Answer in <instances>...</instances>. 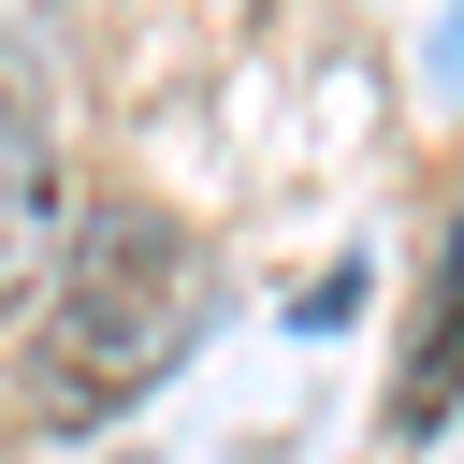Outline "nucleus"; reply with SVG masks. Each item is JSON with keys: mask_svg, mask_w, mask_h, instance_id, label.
Masks as SVG:
<instances>
[{"mask_svg": "<svg viewBox=\"0 0 464 464\" xmlns=\"http://www.w3.org/2000/svg\"><path fill=\"white\" fill-rule=\"evenodd\" d=\"M188 334H203V246H188V218L87 203L72 218V261L44 290V348H29L44 377H29V406L58 435H102L116 406H145L188 362Z\"/></svg>", "mask_w": 464, "mask_h": 464, "instance_id": "obj_1", "label": "nucleus"}, {"mask_svg": "<svg viewBox=\"0 0 464 464\" xmlns=\"http://www.w3.org/2000/svg\"><path fill=\"white\" fill-rule=\"evenodd\" d=\"M72 261V174H58V130L0 87V304H44Z\"/></svg>", "mask_w": 464, "mask_h": 464, "instance_id": "obj_2", "label": "nucleus"}]
</instances>
